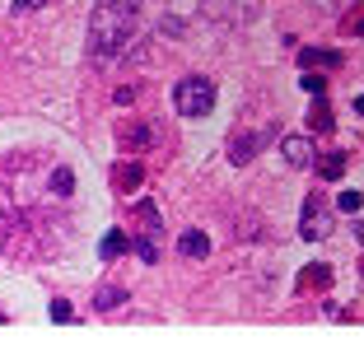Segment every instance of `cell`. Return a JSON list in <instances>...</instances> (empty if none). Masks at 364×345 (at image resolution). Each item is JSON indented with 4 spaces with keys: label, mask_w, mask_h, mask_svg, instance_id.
<instances>
[{
    "label": "cell",
    "mask_w": 364,
    "mask_h": 345,
    "mask_svg": "<svg viewBox=\"0 0 364 345\" xmlns=\"http://www.w3.org/2000/svg\"><path fill=\"white\" fill-rule=\"evenodd\" d=\"M136 43H140V14H117V10L94 5V19H89V56L98 65L127 56Z\"/></svg>",
    "instance_id": "1"
},
{
    "label": "cell",
    "mask_w": 364,
    "mask_h": 345,
    "mask_svg": "<svg viewBox=\"0 0 364 345\" xmlns=\"http://www.w3.org/2000/svg\"><path fill=\"white\" fill-rule=\"evenodd\" d=\"M173 108H178V117H205V112L215 108V80L182 75L178 84H173Z\"/></svg>",
    "instance_id": "2"
},
{
    "label": "cell",
    "mask_w": 364,
    "mask_h": 345,
    "mask_svg": "<svg viewBox=\"0 0 364 345\" xmlns=\"http://www.w3.org/2000/svg\"><path fill=\"white\" fill-rule=\"evenodd\" d=\"M332 229H336L332 205L313 192L309 201H304V215H299V238H304V243H322V238H332Z\"/></svg>",
    "instance_id": "3"
},
{
    "label": "cell",
    "mask_w": 364,
    "mask_h": 345,
    "mask_svg": "<svg viewBox=\"0 0 364 345\" xmlns=\"http://www.w3.org/2000/svg\"><path fill=\"white\" fill-rule=\"evenodd\" d=\"M276 136H280L276 126H267V131H234V141H229V163H234V168L252 163V159H257V150H262V145H271Z\"/></svg>",
    "instance_id": "4"
},
{
    "label": "cell",
    "mask_w": 364,
    "mask_h": 345,
    "mask_svg": "<svg viewBox=\"0 0 364 345\" xmlns=\"http://www.w3.org/2000/svg\"><path fill=\"white\" fill-rule=\"evenodd\" d=\"M201 10L225 23H247V19H257L262 0H201Z\"/></svg>",
    "instance_id": "5"
},
{
    "label": "cell",
    "mask_w": 364,
    "mask_h": 345,
    "mask_svg": "<svg viewBox=\"0 0 364 345\" xmlns=\"http://www.w3.org/2000/svg\"><path fill=\"white\" fill-rule=\"evenodd\" d=\"M280 154H285L289 168H313V159H318L309 136H280Z\"/></svg>",
    "instance_id": "6"
},
{
    "label": "cell",
    "mask_w": 364,
    "mask_h": 345,
    "mask_svg": "<svg viewBox=\"0 0 364 345\" xmlns=\"http://www.w3.org/2000/svg\"><path fill=\"white\" fill-rule=\"evenodd\" d=\"M117 145H122V150H131V154H140V150H154V145H159V136H154V126L136 121V126H122L117 131Z\"/></svg>",
    "instance_id": "7"
},
{
    "label": "cell",
    "mask_w": 364,
    "mask_h": 345,
    "mask_svg": "<svg viewBox=\"0 0 364 345\" xmlns=\"http://www.w3.org/2000/svg\"><path fill=\"white\" fill-rule=\"evenodd\" d=\"M299 290L304 294H327L332 290V266H327V261H309V266L299 270Z\"/></svg>",
    "instance_id": "8"
},
{
    "label": "cell",
    "mask_w": 364,
    "mask_h": 345,
    "mask_svg": "<svg viewBox=\"0 0 364 345\" xmlns=\"http://www.w3.org/2000/svg\"><path fill=\"white\" fill-rule=\"evenodd\" d=\"M140 182H145L140 159H117L112 163V187H117V192H140Z\"/></svg>",
    "instance_id": "9"
},
{
    "label": "cell",
    "mask_w": 364,
    "mask_h": 345,
    "mask_svg": "<svg viewBox=\"0 0 364 345\" xmlns=\"http://www.w3.org/2000/svg\"><path fill=\"white\" fill-rule=\"evenodd\" d=\"M299 65L304 70H336V65H341V52H336V47H304L299 52Z\"/></svg>",
    "instance_id": "10"
},
{
    "label": "cell",
    "mask_w": 364,
    "mask_h": 345,
    "mask_svg": "<svg viewBox=\"0 0 364 345\" xmlns=\"http://www.w3.org/2000/svg\"><path fill=\"white\" fill-rule=\"evenodd\" d=\"M346 163H350V159H346V150H322L318 159H313V168H318L322 182H336V177L346 172Z\"/></svg>",
    "instance_id": "11"
},
{
    "label": "cell",
    "mask_w": 364,
    "mask_h": 345,
    "mask_svg": "<svg viewBox=\"0 0 364 345\" xmlns=\"http://www.w3.org/2000/svg\"><path fill=\"white\" fill-rule=\"evenodd\" d=\"M136 219H140V238H159L164 234V215L154 201H136Z\"/></svg>",
    "instance_id": "12"
},
{
    "label": "cell",
    "mask_w": 364,
    "mask_h": 345,
    "mask_svg": "<svg viewBox=\"0 0 364 345\" xmlns=\"http://www.w3.org/2000/svg\"><path fill=\"white\" fill-rule=\"evenodd\" d=\"M178 252H182V257H192V261H201V257H210V238H205L201 229H182Z\"/></svg>",
    "instance_id": "13"
},
{
    "label": "cell",
    "mask_w": 364,
    "mask_h": 345,
    "mask_svg": "<svg viewBox=\"0 0 364 345\" xmlns=\"http://www.w3.org/2000/svg\"><path fill=\"white\" fill-rule=\"evenodd\" d=\"M127 299H131L127 285H103V290H94V313H112V308H122Z\"/></svg>",
    "instance_id": "14"
},
{
    "label": "cell",
    "mask_w": 364,
    "mask_h": 345,
    "mask_svg": "<svg viewBox=\"0 0 364 345\" xmlns=\"http://www.w3.org/2000/svg\"><path fill=\"white\" fill-rule=\"evenodd\" d=\"M304 126L313 131V136H332V108H327V98H318L309 108V117H304Z\"/></svg>",
    "instance_id": "15"
},
{
    "label": "cell",
    "mask_w": 364,
    "mask_h": 345,
    "mask_svg": "<svg viewBox=\"0 0 364 345\" xmlns=\"http://www.w3.org/2000/svg\"><path fill=\"white\" fill-rule=\"evenodd\" d=\"M127 248H131V238L122 234V229H107V234H103V243H98V257H103V261H117Z\"/></svg>",
    "instance_id": "16"
},
{
    "label": "cell",
    "mask_w": 364,
    "mask_h": 345,
    "mask_svg": "<svg viewBox=\"0 0 364 345\" xmlns=\"http://www.w3.org/2000/svg\"><path fill=\"white\" fill-rule=\"evenodd\" d=\"M341 33H346V38H364V5H360V0L341 14Z\"/></svg>",
    "instance_id": "17"
},
{
    "label": "cell",
    "mask_w": 364,
    "mask_h": 345,
    "mask_svg": "<svg viewBox=\"0 0 364 345\" xmlns=\"http://www.w3.org/2000/svg\"><path fill=\"white\" fill-rule=\"evenodd\" d=\"M47 187H52V196H75V172L70 168H52Z\"/></svg>",
    "instance_id": "18"
},
{
    "label": "cell",
    "mask_w": 364,
    "mask_h": 345,
    "mask_svg": "<svg viewBox=\"0 0 364 345\" xmlns=\"http://www.w3.org/2000/svg\"><path fill=\"white\" fill-rule=\"evenodd\" d=\"M234 234L243 238V243H257V238H262V219L252 215V210H247V215H243V219L234 224Z\"/></svg>",
    "instance_id": "19"
},
{
    "label": "cell",
    "mask_w": 364,
    "mask_h": 345,
    "mask_svg": "<svg viewBox=\"0 0 364 345\" xmlns=\"http://www.w3.org/2000/svg\"><path fill=\"white\" fill-rule=\"evenodd\" d=\"M299 84H304V94H313V98H327V80H322L318 70H304V75H299Z\"/></svg>",
    "instance_id": "20"
},
{
    "label": "cell",
    "mask_w": 364,
    "mask_h": 345,
    "mask_svg": "<svg viewBox=\"0 0 364 345\" xmlns=\"http://www.w3.org/2000/svg\"><path fill=\"white\" fill-rule=\"evenodd\" d=\"M131 248L140 252V261H150V266H154V261H159V238H136Z\"/></svg>",
    "instance_id": "21"
},
{
    "label": "cell",
    "mask_w": 364,
    "mask_h": 345,
    "mask_svg": "<svg viewBox=\"0 0 364 345\" xmlns=\"http://www.w3.org/2000/svg\"><path fill=\"white\" fill-rule=\"evenodd\" d=\"M159 33H164V38H187V23H182L178 14H164V19H159Z\"/></svg>",
    "instance_id": "22"
},
{
    "label": "cell",
    "mask_w": 364,
    "mask_h": 345,
    "mask_svg": "<svg viewBox=\"0 0 364 345\" xmlns=\"http://www.w3.org/2000/svg\"><path fill=\"white\" fill-rule=\"evenodd\" d=\"M360 205H364V196H360V192H341V196H336V210H346V215H355Z\"/></svg>",
    "instance_id": "23"
},
{
    "label": "cell",
    "mask_w": 364,
    "mask_h": 345,
    "mask_svg": "<svg viewBox=\"0 0 364 345\" xmlns=\"http://www.w3.org/2000/svg\"><path fill=\"white\" fill-rule=\"evenodd\" d=\"M103 10H117V14H140V0H98Z\"/></svg>",
    "instance_id": "24"
},
{
    "label": "cell",
    "mask_w": 364,
    "mask_h": 345,
    "mask_svg": "<svg viewBox=\"0 0 364 345\" xmlns=\"http://www.w3.org/2000/svg\"><path fill=\"white\" fill-rule=\"evenodd\" d=\"M47 313H52V322H70V317H75V308H70L65 299H52V308H47Z\"/></svg>",
    "instance_id": "25"
},
{
    "label": "cell",
    "mask_w": 364,
    "mask_h": 345,
    "mask_svg": "<svg viewBox=\"0 0 364 345\" xmlns=\"http://www.w3.org/2000/svg\"><path fill=\"white\" fill-rule=\"evenodd\" d=\"M136 94H140L136 84H122L117 94H112V103H122V108H131V103H136Z\"/></svg>",
    "instance_id": "26"
},
{
    "label": "cell",
    "mask_w": 364,
    "mask_h": 345,
    "mask_svg": "<svg viewBox=\"0 0 364 345\" xmlns=\"http://www.w3.org/2000/svg\"><path fill=\"white\" fill-rule=\"evenodd\" d=\"M47 0H14V14H28V10H43Z\"/></svg>",
    "instance_id": "27"
},
{
    "label": "cell",
    "mask_w": 364,
    "mask_h": 345,
    "mask_svg": "<svg viewBox=\"0 0 364 345\" xmlns=\"http://www.w3.org/2000/svg\"><path fill=\"white\" fill-rule=\"evenodd\" d=\"M355 238H360V243H364V219H360V224H355Z\"/></svg>",
    "instance_id": "28"
},
{
    "label": "cell",
    "mask_w": 364,
    "mask_h": 345,
    "mask_svg": "<svg viewBox=\"0 0 364 345\" xmlns=\"http://www.w3.org/2000/svg\"><path fill=\"white\" fill-rule=\"evenodd\" d=\"M355 112H364V94H360V98H355Z\"/></svg>",
    "instance_id": "29"
},
{
    "label": "cell",
    "mask_w": 364,
    "mask_h": 345,
    "mask_svg": "<svg viewBox=\"0 0 364 345\" xmlns=\"http://www.w3.org/2000/svg\"><path fill=\"white\" fill-rule=\"evenodd\" d=\"M0 327H5V313H0Z\"/></svg>",
    "instance_id": "30"
}]
</instances>
